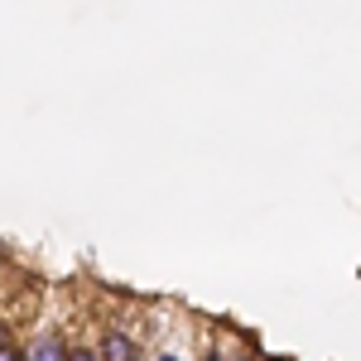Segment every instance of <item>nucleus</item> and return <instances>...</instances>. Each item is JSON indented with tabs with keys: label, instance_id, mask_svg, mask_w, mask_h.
<instances>
[{
	"label": "nucleus",
	"instance_id": "8",
	"mask_svg": "<svg viewBox=\"0 0 361 361\" xmlns=\"http://www.w3.org/2000/svg\"><path fill=\"white\" fill-rule=\"evenodd\" d=\"M197 361H222V347H212V352H207V357H197Z\"/></svg>",
	"mask_w": 361,
	"mask_h": 361
},
{
	"label": "nucleus",
	"instance_id": "9",
	"mask_svg": "<svg viewBox=\"0 0 361 361\" xmlns=\"http://www.w3.org/2000/svg\"><path fill=\"white\" fill-rule=\"evenodd\" d=\"M140 361H145V357H140Z\"/></svg>",
	"mask_w": 361,
	"mask_h": 361
},
{
	"label": "nucleus",
	"instance_id": "5",
	"mask_svg": "<svg viewBox=\"0 0 361 361\" xmlns=\"http://www.w3.org/2000/svg\"><path fill=\"white\" fill-rule=\"evenodd\" d=\"M0 361H25V347H15V342H5V347H0Z\"/></svg>",
	"mask_w": 361,
	"mask_h": 361
},
{
	"label": "nucleus",
	"instance_id": "4",
	"mask_svg": "<svg viewBox=\"0 0 361 361\" xmlns=\"http://www.w3.org/2000/svg\"><path fill=\"white\" fill-rule=\"evenodd\" d=\"M68 361H102V352H97V347H82V342H78V347H68Z\"/></svg>",
	"mask_w": 361,
	"mask_h": 361
},
{
	"label": "nucleus",
	"instance_id": "7",
	"mask_svg": "<svg viewBox=\"0 0 361 361\" xmlns=\"http://www.w3.org/2000/svg\"><path fill=\"white\" fill-rule=\"evenodd\" d=\"M154 361H188V357H178V352H159Z\"/></svg>",
	"mask_w": 361,
	"mask_h": 361
},
{
	"label": "nucleus",
	"instance_id": "1",
	"mask_svg": "<svg viewBox=\"0 0 361 361\" xmlns=\"http://www.w3.org/2000/svg\"><path fill=\"white\" fill-rule=\"evenodd\" d=\"M97 352H102V361H140V347H135V337L126 333V328H106L102 333V342H97Z\"/></svg>",
	"mask_w": 361,
	"mask_h": 361
},
{
	"label": "nucleus",
	"instance_id": "6",
	"mask_svg": "<svg viewBox=\"0 0 361 361\" xmlns=\"http://www.w3.org/2000/svg\"><path fill=\"white\" fill-rule=\"evenodd\" d=\"M5 342H15V337H10V323L0 318V347H5Z\"/></svg>",
	"mask_w": 361,
	"mask_h": 361
},
{
	"label": "nucleus",
	"instance_id": "3",
	"mask_svg": "<svg viewBox=\"0 0 361 361\" xmlns=\"http://www.w3.org/2000/svg\"><path fill=\"white\" fill-rule=\"evenodd\" d=\"M222 361H260V347L246 342V347H226L222 342Z\"/></svg>",
	"mask_w": 361,
	"mask_h": 361
},
{
	"label": "nucleus",
	"instance_id": "2",
	"mask_svg": "<svg viewBox=\"0 0 361 361\" xmlns=\"http://www.w3.org/2000/svg\"><path fill=\"white\" fill-rule=\"evenodd\" d=\"M25 361H68V337L58 333V328L39 333V337L25 347Z\"/></svg>",
	"mask_w": 361,
	"mask_h": 361
}]
</instances>
